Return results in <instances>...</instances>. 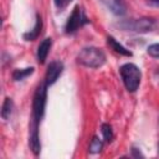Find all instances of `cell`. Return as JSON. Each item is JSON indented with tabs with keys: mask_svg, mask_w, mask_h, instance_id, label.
<instances>
[{
	"mask_svg": "<svg viewBox=\"0 0 159 159\" xmlns=\"http://www.w3.org/2000/svg\"><path fill=\"white\" fill-rule=\"evenodd\" d=\"M63 71V63L61 61H52L48 66H47V71H46V75H45V82L47 86H51L53 84L58 77L61 76Z\"/></svg>",
	"mask_w": 159,
	"mask_h": 159,
	"instance_id": "8992f818",
	"label": "cell"
},
{
	"mask_svg": "<svg viewBox=\"0 0 159 159\" xmlns=\"http://www.w3.org/2000/svg\"><path fill=\"white\" fill-rule=\"evenodd\" d=\"M29 145L31 152L35 155L40 154L41 150V143H40V135H39V125L30 124V135H29Z\"/></svg>",
	"mask_w": 159,
	"mask_h": 159,
	"instance_id": "52a82bcc",
	"label": "cell"
},
{
	"mask_svg": "<svg viewBox=\"0 0 159 159\" xmlns=\"http://www.w3.org/2000/svg\"><path fill=\"white\" fill-rule=\"evenodd\" d=\"M102 147H103V142H102L97 135H94V137L92 138L91 143H89L88 152L92 153V154H94V153H99V152L102 150Z\"/></svg>",
	"mask_w": 159,
	"mask_h": 159,
	"instance_id": "5bb4252c",
	"label": "cell"
},
{
	"mask_svg": "<svg viewBox=\"0 0 159 159\" xmlns=\"http://www.w3.org/2000/svg\"><path fill=\"white\" fill-rule=\"evenodd\" d=\"M12 109H14V102L10 97H6L2 102V106H1V117L2 119H9L11 113H12Z\"/></svg>",
	"mask_w": 159,
	"mask_h": 159,
	"instance_id": "7c38bea8",
	"label": "cell"
},
{
	"mask_svg": "<svg viewBox=\"0 0 159 159\" xmlns=\"http://www.w3.org/2000/svg\"><path fill=\"white\" fill-rule=\"evenodd\" d=\"M51 46H52V39L51 37H46L45 40H42V42L37 47V52H36V57H37V61L39 63H43L47 58V55L51 50Z\"/></svg>",
	"mask_w": 159,
	"mask_h": 159,
	"instance_id": "9c48e42d",
	"label": "cell"
},
{
	"mask_svg": "<svg viewBox=\"0 0 159 159\" xmlns=\"http://www.w3.org/2000/svg\"><path fill=\"white\" fill-rule=\"evenodd\" d=\"M34 67H26V68H17L12 72V80L14 81H22L24 78L32 75Z\"/></svg>",
	"mask_w": 159,
	"mask_h": 159,
	"instance_id": "4fadbf2b",
	"label": "cell"
},
{
	"mask_svg": "<svg viewBox=\"0 0 159 159\" xmlns=\"http://www.w3.org/2000/svg\"><path fill=\"white\" fill-rule=\"evenodd\" d=\"M119 73H120V77L123 80V83H124L127 91L135 92L139 87L140 78H142V72H140L139 67L134 63L128 62V63H124L120 66Z\"/></svg>",
	"mask_w": 159,
	"mask_h": 159,
	"instance_id": "277c9868",
	"label": "cell"
},
{
	"mask_svg": "<svg viewBox=\"0 0 159 159\" xmlns=\"http://www.w3.org/2000/svg\"><path fill=\"white\" fill-rule=\"evenodd\" d=\"M114 26L119 27L123 31L130 32H149L157 27V21L153 17H140V19H128L122 20L114 24Z\"/></svg>",
	"mask_w": 159,
	"mask_h": 159,
	"instance_id": "3957f363",
	"label": "cell"
},
{
	"mask_svg": "<svg viewBox=\"0 0 159 159\" xmlns=\"http://www.w3.org/2000/svg\"><path fill=\"white\" fill-rule=\"evenodd\" d=\"M101 2L114 15L122 16L127 12V5L124 0H101Z\"/></svg>",
	"mask_w": 159,
	"mask_h": 159,
	"instance_id": "ba28073f",
	"label": "cell"
},
{
	"mask_svg": "<svg viewBox=\"0 0 159 159\" xmlns=\"http://www.w3.org/2000/svg\"><path fill=\"white\" fill-rule=\"evenodd\" d=\"M41 29H42V19H41V15L40 14H36L35 26L32 27V30H30V31H27V32H25L22 35L24 40H26V41H34V40H36L40 36V34H41Z\"/></svg>",
	"mask_w": 159,
	"mask_h": 159,
	"instance_id": "30bf717a",
	"label": "cell"
},
{
	"mask_svg": "<svg viewBox=\"0 0 159 159\" xmlns=\"http://www.w3.org/2000/svg\"><path fill=\"white\" fill-rule=\"evenodd\" d=\"M107 43H108V46H109L114 52H117V53H119V55H123V56H127V57H130V56H132V52H130L129 50H127L124 46H122L113 36H107Z\"/></svg>",
	"mask_w": 159,
	"mask_h": 159,
	"instance_id": "8fae6325",
	"label": "cell"
},
{
	"mask_svg": "<svg viewBox=\"0 0 159 159\" xmlns=\"http://www.w3.org/2000/svg\"><path fill=\"white\" fill-rule=\"evenodd\" d=\"M55 1V5L58 10H63L65 7H67V5L72 1V0H53Z\"/></svg>",
	"mask_w": 159,
	"mask_h": 159,
	"instance_id": "e0dca14e",
	"label": "cell"
},
{
	"mask_svg": "<svg viewBox=\"0 0 159 159\" xmlns=\"http://www.w3.org/2000/svg\"><path fill=\"white\" fill-rule=\"evenodd\" d=\"M88 22H89V20L86 16L83 9L77 5V6H75L72 14L67 19V22L65 25V31H66V34H73L80 27H82L83 25H86Z\"/></svg>",
	"mask_w": 159,
	"mask_h": 159,
	"instance_id": "5b68a950",
	"label": "cell"
},
{
	"mask_svg": "<svg viewBox=\"0 0 159 159\" xmlns=\"http://www.w3.org/2000/svg\"><path fill=\"white\" fill-rule=\"evenodd\" d=\"M77 62L88 68H99L106 62V53L103 50L94 46L84 47L78 52Z\"/></svg>",
	"mask_w": 159,
	"mask_h": 159,
	"instance_id": "7a4b0ae2",
	"label": "cell"
},
{
	"mask_svg": "<svg viewBox=\"0 0 159 159\" xmlns=\"http://www.w3.org/2000/svg\"><path fill=\"white\" fill-rule=\"evenodd\" d=\"M147 52H148L149 56H152V57H154V58H159V43H153V45H150V46L148 47Z\"/></svg>",
	"mask_w": 159,
	"mask_h": 159,
	"instance_id": "2e32d148",
	"label": "cell"
},
{
	"mask_svg": "<svg viewBox=\"0 0 159 159\" xmlns=\"http://www.w3.org/2000/svg\"><path fill=\"white\" fill-rule=\"evenodd\" d=\"M152 5H155V6H159V0H148Z\"/></svg>",
	"mask_w": 159,
	"mask_h": 159,
	"instance_id": "d6986e66",
	"label": "cell"
},
{
	"mask_svg": "<svg viewBox=\"0 0 159 159\" xmlns=\"http://www.w3.org/2000/svg\"><path fill=\"white\" fill-rule=\"evenodd\" d=\"M132 155H133L134 158H143V157H144V155L142 154V152H140L138 148H135V147L132 148Z\"/></svg>",
	"mask_w": 159,
	"mask_h": 159,
	"instance_id": "ac0fdd59",
	"label": "cell"
},
{
	"mask_svg": "<svg viewBox=\"0 0 159 159\" xmlns=\"http://www.w3.org/2000/svg\"><path fill=\"white\" fill-rule=\"evenodd\" d=\"M47 84L46 82H42L37 86L34 98H32V112H31V123L39 125L46 109V101H47Z\"/></svg>",
	"mask_w": 159,
	"mask_h": 159,
	"instance_id": "6da1fadb",
	"label": "cell"
},
{
	"mask_svg": "<svg viewBox=\"0 0 159 159\" xmlns=\"http://www.w3.org/2000/svg\"><path fill=\"white\" fill-rule=\"evenodd\" d=\"M101 132H102V135H103V138H104V140L107 143L112 142V139H113V129L108 123H103L101 125Z\"/></svg>",
	"mask_w": 159,
	"mask_h": 159,
	"instance_id": "9a60e30c",
	"label": "cell"
}]
</instances>
